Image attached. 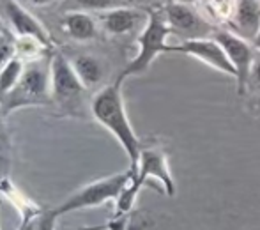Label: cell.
Masks as SVG:
<instances>
[{
	"mask_svg": "<svg viewBox=\"0 0 260 230\" xmlns=\"http://www.w3.org/2000/svg\"><path fill=\"white\" fill-rule=\"evenodd\" d=\"M251 45H253V48L257 50V52H260V30H258V34H257V38L251 41Z\"/></svg>",
	"mask_w": 260,
	"mask_h": 230,
	"instance_id": "484cf974",
	"label": "cell"
},
{
	"mask_svg": "<svg viewBox=\"0 0 260 230\" xmlns=\"http://www.w3.org/2000/svg\"><path fill=\"white\" fill-rule=\"evenodd\" d=\"M126 221L124 223H117V221L110 220L108 223H98V225H80V227H71V225H62L57 223L55 230H124Z\"/></svg>",
	"mask_w": 260,
	"mask_h": 230,
	"instance_id": "ac0fdd59",
	"label": "cell"
},
{
	"mask_svg": "<svg viewBox=\"0 0 260 230\" xmlns=\"http://www.w3.org/2000/svg\"><path fill=\"white\" fill-rule=\"evenodd\" d=\"M23 69L25 64L20 57H13L0 69V97L6 96L16 87V83L20 82L21 75H23Z\"/></svg>",
	"mask_w": 260,
	"mask_h": 230,
	"instance_id": "2e32d148",
	"label": "cell"
},
{
	"mask_svg": "<svg viewBox=\"0 0 260 230\" xmlns=\"http://www.w3.org/2000/svg\"><path fill=\"white\" fill-rule=\"evenodd\" d=\"M75 4L80 7V11H105L115 9V7H138L137 0H75Z\"/></svg>",
	"mask_w": 260,
	"mask_h": 230,
	"instance_id": "e0dca14e",
	"label": "cell"
},
{
	"mask_svg": "<svg viewBox=\"0 0 260 230\" xmlns=\"http://www.w3.org/2000/svg\"><path fill=\"white\" fill-rule=\"evenodd\" d=\"M133 177V169H127L126 172H119L108 175V177L98 179L94 182L82 186L80 189H76L75 193L68 196L64 202L58 207H55V213L57 216H64L68 213L73 211H80V209H89V207H100L106 202H115L119 199L120 191L126 188V184L131 181Z\"/></svg>",
	"mask_w": 260,
	"mask_h": 230,
	"instance_id": "277c9868",
	"label": "cell"
},
{
	"mask_svg": "<svg viewBox=\"0 0 260 230\" xmlns=\"http://www.w3.org/2000/svg\"><path fill=\"white\" fill-rule=\"evenodd\" d=\"M52 100V78H50V58H38L25 64L23 75L11 92L0 97L4 114L23 107L46 105Z\"/></svg>",
	"mask_w": 260,
	"mask_h": 230,
	"instance_id": "3957f363",
	"label": "cell"
},
{
	"mask_svg": "<svg viewBox=\"0 0 260 230\" xmlns=\"http://www.w3.org/2000/svg\"><path fill=\"white\" fill-rule=\"evenodd\" d=\"M39 214H27V216H21V223H20V227H18V230H36Z\"/></svg>",
	"mask_w": 260,
	"mask_h": 230,
	"instance_id": "7402d4cb",
	"label": "cell"
},
{
	"mask_svg": "<svg viewBox=\"0 0 260 230\" xmlns=\"http://www.w3.org/2000/svg\"><path fill=\"white\" fill-rule=\"evenodd\" d=\"M58 223V216L53 209H45L38 218V225L36 230H55Z\"/></svg>",
	"mask_w": 260,
	"mask_h": 230,
	"instance_id": "d6986e66",
	"label": "cell"
},
{
	"mask_svg": "<svg viewBox=\"0 0 260 230\" xmlns=\"http://www.w3.org/2000/svg\"><path fill=\"white\" fill-rule=\"evenodd\" d=\"M9 169H11V161L4 154H0V182H2L4 179H7Z\"/></svg>",
	"mask_w": 260,
	"mask_h": 230,
	"instance_id": "603a6c76",
	"label": "cell"
},
{
	"mask_svg": "<svg viewBox=\"0 0 260 230\" xmlns=\"http://www.w3.org/2000/svg\"><path fill=\"white\" fill-rule=\"evenodd\" d=\"M149 9L144 11L140 7H115L100 14L101 25L112 36H126L137 30L140 25L147 23Z\"/></svg>",
	"mask_w": 260,
	"mask_h": 230,
	"instance_id": "8fae6325",
	"label": "cell"
},
{
	"mask_svg": "<svg viewBox=\"0 0 260 230\" xmlns=\"http://www.w3.org/2000/svg\"><path fill=\"white\" fill-rule=\"evenodd\" d=\"M28 2L34 4V6H48V4H53L57 0H28Z\"/></svg>",
	"mask_w": 260,
	"mask_h": 230,
	"instance_id": "d4e9b609",
	"label": "cell"
},
{
	"mask_svg": "<svg viewBox=\"0 0 260 230\" xmlns=\"http://www.w3.org/2000/svg\"><path fill=\"white\" fill-rule=\"evenodd\" d=\"M165 14H167L168 25L172 28V34L179 36L182 41L188 39H202L212 38L218 28L211 25L206 18L200 14L197 6L193 4H184L172 0L163 6Z\"/></svg>",
	"mask_w": 260,
	"mask_h": 230,
	"instance_id": "8992f818",
	"label": "cell"
},
{
	"mask_svg": "<svg viewBox=\"0 0 260 230\" xmlns=\"http://www.w3.org/2000/svg\"><path fill=\"white\" fill-rule=\"evenodd\" d=\"M167 2H172V0H165V4H167Z\"/></svg>",
	"mask_w": 260,
	"mask_h": 230,
	"instance_id": "4316f807",
	"label": "cell"
},
{
	"mask_svg": "<svg viewBox=\"0 0 260 230\" xmlns=\"http://www.w3.org/2000/svg\"><path fill=\"white\" fill-rule=\"evenodd\" d=\"M62 28L75 41H90L98 36V23L85 11H69L62 18Z\"/></svg>",
	"mask_w": 260,
	"mask_h": 230,
	"instance_id": "4fadbf2b",
	"label": "cell"
},
{
	"mask_svg": "<svg viewBox=\"0 0 260 230\" xmlns=\"http://www.w3.org/2000/svg\"><path fill=\"white\" fill-rule=\"evenodd\" d=\"M167 53H182V55L193 57L204 62L209 68L216 69L226 76H232L236 80V69H234L232 62L229 60L225 50L214 38L188 39V41H182L179 45H168Z\"/></svg>",
	"mask_w": 260,
	"mask_h": 230,
	"instance_id": "9c48e42d",
	"label": "cell"
},
{
	"mask_svg": "<svg viewBox=\"0 0 260 230\" xmlns=\"http://www.w3.org/2000/svg\"><path fill=\"white\" fill-rule=\"evenodd\" d=\"M226 30L234 32L246 41H253L260 30V2L258 0H237L234 16L230 18Z\"/></svg>",
	"mask_w": 260,
	"mask_h": 230,
	"instance_id": "7c38bea8",
	"label": "cell"
},
{
	"mask_svg": "<svg viewBox=\"0 0 260 230\" xmlns=\"http://www.w3.org/2000/svg\"><path fill=\"white\" fill-rule=\"evenodd\" d=\"M13 57H16V45L7 38H0V69L7 64Z\"/></svg>",
	"mask_w": 260,
	"mask_h": 230,
	"instance_id": "ffe728a7",
	"label": "cell"
},
{
	"mask_svg": "<svg viewBox=\"0 0 260 230\" xmlns=\"http://www.w3.org/2000/svg\"><path fill=\"white\" fill-rule=\"evenodd\" d=\"M258 2H260V0H258Z\"/></svg>",
	"mask_w": 260,
	"mask_h": 230,
	"instance_id": "83f0119b",
	"label": "cell"
},
{
	"mask_svg": "<svg viewBox=\"0 0 260 230\" xmlns=\"http://www.w3.org/2000/svg\"><path fill=\"white\" fill-rule=\"evenodd\" d=\"M250 80H251V82L257 83V85H260V58H255L253 65H251Z\"/></svg>",
	"mask_w": 260,
	"mask_h": 230,
	"instance_id": "cb8c5ba5",
	"label": "cell"
},
{
	"mask_svg": "<svg viewBox=\"0 0 260 230\" xmlns=\"http://www.w3.org/2000/svg\"><path fill=\"white\" fill-rule=\"evenodd\" d=\"M2 6L7 21L13 27L16 38H34L41 41L46 48L52 46V38H50L45 25L36 16H32L18 0H2Z\"/></svg>",
	"mask_w": 260,
	"mask_h": 230,
	"instance_id": "30bf717a",
	"label": "cell"
},
{
	"mask_svg": "<svg viewBox=\"0 0 260 230\" xmlns=\"http://www.w3.org/2000/svg\"><path fill=\"white\" fill-rule=\"evenodd\" d=\"M197 9L211 25H229L237 0H197Z\"/></svg>",
	"mask_w": 260,
	"mask_h": 230,
	"instance_id": "5bb4252c",
	"label": "cell"
},
{
	"mask_svg": "<svg viewBox=\"0 0 260 230\" xmlns=\"http://www.w3.org/2000/svg\"><path fill=\"white\" fill-rule=\"evenodd\" d=\"M172 34V28L168 25L167 14L163 7H152L149 9L147 23L142 27V32L137 39L138 52L129 60V64L120 71L119 78L124 82L129 76H137L145 73L151 64L156 60L157 55L167 53L168 50V36Z\"/></svg>",
	"mask_w": 260,
	"mask_h": 230,
	"instance_id": "7a4b0ae2",
	"label": "cell"
},
{
	"mask_svg": "<svg viewBox=\"0 0 260 230\" xmlns=\"http://www.w3.org/2000/svg\"><path fill=\"white\" fill-rule=\"evenodd\" d=\"M149 225H151V221L138 216V214H135V216H131L126 220V227H124V230H147Z\"/></svg>",
	"mask_w": 260,
	"mask_h": 230,
	"instance_id": "44dd1931",
	"label": "cell"
},
{
	"mask_svg": "<svg viewBox=\"0 0 260 230\" xmlns=\"http://www.w3.org/2000/svg\"><path fill=\"white\" fill-rule=\"evenodd\" d=\"M90 114L100 122L108 133L113 135L124 152L127 154L131 163V169H135L138 163L142 152V140L135 133L133 126L129 122L126 107H124L122 97V82L115 80L110 85H105L101 90H98L96 96L90 101Z\"/></svg>",
	"mask_w": 260,
	"mask_h": 230,
	"instance_id": "6da1fadb",
	"label": "cell"
},
{
	"mask_svg": "<svg viewBox=\"0 0 260 230\" xmlns=\"http://www.w3.org/2000/svg\"><path fill=\"white\" fill-rule=\"evenodd\" d=\"M149 179H156L161 186L167 196H175V181L172 175L170 165H168V154L165 149L152 145V147H142L140 158H138L137 167L133 169V177H131L129 184L133 189L140 193L144 184Z\"/></svg>",
	"mask_w": 260,
	"mask_h": 230,
	"instance_id": "5b68a950",
	"label": "cell"
},
{
	"mask_svg": "<svg viewBox=\"0 0 260 230\" xmlns=\"http://www.w3.org/2000/svg\"><path fill=\"white\" fill-rule=\"evenodd\" d=\"M50 78H52V100L60 107H75L82 97L83 83L76 76L71 60H68L60 52L50 57Z\"/></svg>",
	"mask_w": 260,
	"mask_h": 230,
	"instance_id": "52a82bcc",
	"label": "cell"
},
{
	"mask_svg": "<svg viewBox=\"0 0 260 230\" xmlns=\"http://www.w3.org/2000/svg\"><path fill=\"white\" fill-rule=\"evenodd\" d=\"M71 65L75 69L76 76L80 78V82L83 83L85 89L98 85L103 80V64L92 55H76L71 60Z\"/></svg>",
	"mask_w": 260,
	"mask_h": 230,
	"instance_id": "9a60e30c",
	"label": "cell"
},
{
	"mask_svg": "<svg viewBox=\"0 0 260 230\" xmlns=\"http://www.w3.org/2000/svg\"><path fill=\"white\" fill-rule=\"evenodd\" d=\"M212 38L221 45V48L225 50L229 60L232 62L234 69H236V83H237V94L243 96L246 92V85L250 82V73L251 65L255 62V48L250 41L239 38L230 30H218L214 32Z\"/></svg>",
	"mask_w": 260,
	"mask_h": 230,
	"instance_id": "ba28073f",
	"label": "cell"
}]
</instances>
